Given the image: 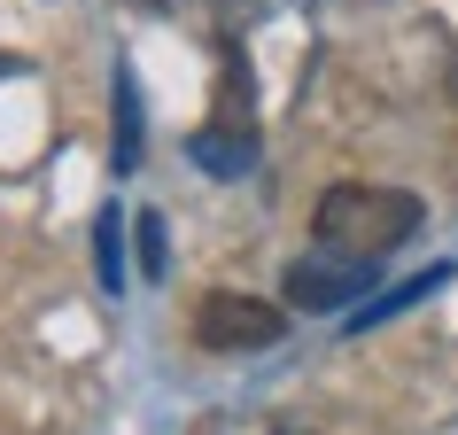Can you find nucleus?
I'll list each match as a JSON object with an SVG mask.
<instances>
[{"label": "nucleus", "instance_id": "obj_1", "mask_svg": "<svg viewBox=\"0 0 458 435\" xmlns=\"http://www.w3.org/2000/svg\"><path fill=\"white\" fill-rule=\"evenodd\" d=\"M311 226H318V249L381 265V257H396V249L428 226V210H420V194H404V187H365V179H342V187L318 194Z\"/></svg>", "mask_w": 458, "mask_h": 435}, {"label": "nucleus", "instance_id": "obj_2", "mask_svg": "<svg viewBox=\"0 0 458 435\" xmlns=\"http://www.w3.org/2000/svg\"><path fill=\"white\" fill-rule=\"evenodd\" d=\"M288 335V311L265 303V295H242V288H210L194 303V342L210 358H249V350H272Z\"/></svg>", "mask_w": 458, "mask_h": 435}, {"label": "nucleus", "instance_id": "obj_3", "mask_svg": "<svg viewBox=\"0 0 458 435\" xmlns=\"http://www.w3.org/2000/svg\"><path fill=\"white\" fill-rule=\"evenodd\" d=\"M373 280L381 265L365 257H335V249H311L288 265V311H342V303H373Z\"/></svg>", "mask_w": 458, "mask_h": 435}, {"label": "nucleus", "instance_id": "obj_4", "mask_svg": "<svg viewBox=\"0 0 458 435\" xmlns=\"http://www.w3.org/2000/svg\"><path fill=\"white\" fill-rule=\"evenodd\" d=\"M187 156L210 179H242V171H257V124H194Z\"/></svg>", "mask_w": 458, "mask_h": 435}, {"label": "nucleus", "instance_id": "obj_5", "mask_svg": "<svg viewBox=\"0 0 458 435\" xmlns=\"http://www.w3.org/2000/svg\"><path fill=\"white\" fill-rule=\"evenodd\" d=\"M140 141H148V117H140V78L117 71L109 86V164L117 171H140Z\"/></svg>", "mask_w": 458, "mask_h": 435}, {"label": "nucleus", "instance_id": "obj_6", "mask_svg": "<svg viewBox=\"0 0 458 435\" xmlns=\"http://www.w3.org/2000/svg\"><path fill=\"white\" fill-rule=\"evenodd\" d=\"M443 280H458V265H428V272H411V280H396L388 295H373V303H358L350 311V335H373L381 319H396V311H411V303H428Z\"/></svg>", "mask_w": 458, "mask_h": 435}, {"label": "nucleus", "instance_id": "obj_7", "mask_svg": "<svg viewBox=\"0 0 458 435\" xmlns=\"http://www.w3.org/2000/svg\"><path fill=\"white\" fill-rule=\"evenodd\" d=\"M94 265H101V288L117 295L124 288V210H117V202L94 218Z\"/></svg>", "mask_w": 458, "mask_h": 435}, {"label": "nucleus", "instance_id": "obj_8", "mask_svg": "<svg viewBox=\"0 0 458 435\" xmlns=\"http://www.w3.org/2000/svg\"><path fill=\"white\" fill-rule=\"evenodd\" d=\"M272 8H288V0H210V24H217V39H242V31L265 24Z\"/></svg>", "mask_w": 458, "mask_h": 435}, {"label": "nucleus", "instance_id": "obj_9", "mask_svg": "<svg viewBox=\"0 0 458 435\" xmlns=\"http://www.w3.org/2000/svg\"><path fill=\"white\" fill-rule=\"evenodd\" d=\"M132 226H140V272H148V280H164V218L140 210Z\"/></svg>", "mask_w": 458, "mask_h": 435}, {"label": "nucleus", "instance_id": "obj_10", "mask_svg": "<svg viewBox=\"0 0 458 435\" xmlns=\"http://www.w3.org/2000/svg\"><path fill=\"white\" fill-rule=\"evenodd\" d=\"M132 8H148V16H171V8H179V0H132Z\"/></svg>", "mask_w": 458, "mask_h": 435}, {"label": "nucleus", "instance_id": "obj_11", "mask_svg": "<svg viewBox=\"0 0 458 435\" xmlns=\"http://www.w3.org/2000/svg\"><path fill=\"white\" fill-rule=\"evenodd\" d=\"M16 71H24V63H8V55H0V78H16Z\"/></svg>", "mask_w": 458, "mask_h": 435}, {"label": "nucleus", "instance_id": "obj_12", "mask_svg": "<svg viewBox=\"0 0 458 435\" xmlns=\"http://www.w3.org/2000/svg\"><path fill=\"white\" fill-rule=\"evenodd\" d=\"M272 435H303V428H272Z\"/></svg>", "mask_w": 458, "mask_h": 435}]
</instances>
